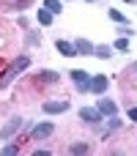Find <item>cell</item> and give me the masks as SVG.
<instances>
[{"label": "cell", "mask_w": 137, "mask_h": 156, "mask_svg": "<svg viewBox=\"0 0 137 156\" xmlns=\"http://www.w3.org/2000/svg\"><path fill=\"white\" fill-rule=\"evenodd\" d=\"M27 66H30V58H27V55H22V58H16V60L11 63V69H8V71H5V74L0 77V88H5V85H8V82H11V80H14V77H16L19 71H25Z\"/></svg>", "instance_id": "obj_1"}, {"label": "cell", "mask_w": 137, "mask_h": 156, "mask_svg": "<svg viewBox=\"0 0 137 156\" xmlns=\"http://www.w3.org/2000/svg\"><path fill=\"white\" fill-rule=\"evenodd\" d=\"M69 77L74 80V85H77V90H80V93L91 90V80H93V77H91L88 71H82V69H74V71H71Z\"/></svg>", "instance_id": "obj_2"}, {"label": "cell", "mask_w": 137, "mask_h": 156, "mask_svg": "<svg viewBox=\"0 0 137 156\" xmlns=\"http://www.w3.org/2000/svg\"><path fill=\"white\" fill-rule=\"evenodd\" d=\"M22 123H25L22 118H11V121H8V123H5V126L0 129V140H8V137H11L14 132H19V129H22Z\"/></svg>", "instance_id": "obj_3"}, {"label": "cell", "mask_w": 137, "mask_h": 156, "mask_svg": "<svg viewBox=\"0 0 137 156\" xmlns=\"http://www.w3.org/2000/svg\"><path fill=\"white\" fill-rule=\"evenodd\" d=\"M107 85H110V80H107L104 74H96V77L91 80V90H93L96 96H102V93L107 90Z\"/></svg>", "instance_id": "obj_4"}, {"label": "cell", "mask_w": 137, "mask_h": 156, "mask_svg": "<svg viewBox=\"0 0 137 156\" xmlns=\"http://www.w3.org/2000/svg\"><path fill=\"white\" fill-rule=\"evenodd\" d=\"M47 115H58V112H66L69 110V101H44V107H41Z\"/></svg>", "instance_id": "obj_5"}, {"label": "cell", "mask_w": 137, "mask_h": 156, "mask_svg": "<svg viewBox=\"0 0 137 156\" xmlns=\"http://www.w3.org/2000/svg\"><path fill=\"white\" fill-rule=\"evenodd\" d=\"M52 132H55V126H52V123L47 121V123H38V126H36V129H33L30 134H33V140H47V137H49Z\"/></svg>", "instance_id": "obj_6"}, {"label": "cell", "mask_w": 137, "mask_h": 156, "mask_svg": "<svg viewBox=\"0 0 137 156\" xmlns=\"http://www.w3.org/2000/svg\"><path fill=\"white\" fill-rule=\"evenodd\" d=\"M80 118H82L85 123H99V121H102V112H99V107H96V110L82 107V110H80Z\"/></svg>", "instance_id": "obj_7"}, {"label": "cell", "mask_w": 137, "mask_h": 156, "mask_svg": "<svg viewBox=\"0 0 137 156\" xmlns=\"http://www.w3.org/2000/svg\"><path fill=\"white\" fill-rule=\"evenodd\" d=\"M55 47H58V52H60V55H66V58H74V55H77V47H74V44H69V41H63V38H58V41H55Z\"/></svg>", "instance_id": "obj_8"}, {"label": "cell", "mask_w": 137, "mask_h": 156, "mask_svg": "<svg viewBox=\"0 0 137 156\" xmlns=\"http://www.w3.org/2000/svg\"><path fill=\"white\" fill-rule=\"evenodd\" d=\"M74 47H77V55H93V52H96V47H93L88 38H77Z\"/></svg>", "instance_id": "obj_9"}, {"label": "cell", "mask_w": 137, "mask_h": 156, "mask_svg": "<svg viewBox=\"0 0 137 156\" xmlns=\"http://www.w3.org/2000/svg\"><path fill=\"white\" fill-rule=\"evenodd\" d=\"M96 107H99V112H102V115H110V118L118 112L115 101H110V99H99V104H96Z\"/></svg>", "instance_id": "obj_10"}, {"label": "cell", "mask_w": 137, "mask_h": 156, "mask_svg": "<svg viewBox=\"0 0 137 156\" xmlns=\"http://www.w3.org/2000/svg\"><path fill=\"white\" fill-rule=\"evenodd\" d=\"M38 80H41V82H47V85H52V82H58V80H60V74L47 69V71H41V74H38Z\"/></svg>", "instance_id": "obj_11"}, {"label": "cell", "mask_w": 137, "mask_h": 156, "mask_svg": "<svg viewBox=\"0 0 137 156\" xmlns=\"http://www.w3.org/2000/svg\"><path fill=\"white\" fill-rule=\"evenodd\" d=\"M69 151H71L74 156H80V154H91V145H88V143H74Z\"/></svg>", "instance_id": "obj_12"}, {"label": "cell", "mask_w": 137, "mask_h": 156, "mask_svg": "<svg viewBox=\"0 0 137 156\" xmlns=\"http://www.w3.org/2000/svg\"><path fill=\"white\" fill-rule=\"evenodd\" d=\"M96 58H102V60H107L110 55H113V47H107V44H102V47H96V52H93Z\"/></svg>", "instance_id": "obj_13"}, {"label": "cell", "mask_w": 137, "mask_h": 156, "mask_svg": "<svg viewBox=\"0 0 137 156\" xmlns=\"http://www.w3.org/2000/svg\"><path fill=\"white\" fill-rule=\"evenodd\" d=\"M44 8H47V11H52V14H60V11H63L60 0H44Z\"/></svg>", "instance_id": "obj_14"}, {"label": "cell", "mask_w": 137, "mask_h": 156, "mask_svg": "<svg viewBox=\"0 0 137 156\" xmlns=\"http://www.w3.org/2000/svg\"><path fill=\"white\" fill-rule=\"evenodd\" d=\"M38 22L47 27V25H52V11H47V8H41L38 11Z\"/></svg>", "instance_id": "obj_15"}, {"label": "cell", "mask_w": 137, "mask_h": 156, "mask_svg": "<svg viewBox=\"0 0 137 156\" xmlns=\"http://www.w3.org/2000/svg\"><path fill=\"white\" fill-rule=\"evenodd\" d=\"M110 19H113V22H118V25H126V16H124L121 11H115V8H110Z\"/></svg>", "instance_id": "obj_16"}, {"label": "cell", "mask_w": 137, "mask_h": 156, "mask_svg": "<svg viewBox=\"0 0 137 156\" xmlns=\"http://www.w3.org/2000/svg\"><path fill=\"white\" fill-rule=\"evenodd\" d=\"M115 49H121V52H129V38H126V36H121V38L115 41Z\"/></svg>", "instance_id": "obj_17"}, {"label": "cell", "mask_w": 137, "mask_h": 156, "mask_svg": "<svg viewBox=\"0 0 137 156\" xmlns=\"http://www.w3.org/2000/svg\"><path fill=\"white\" fill-rule=\"evenodd\" d=\"M14 154H19V145H5L3 148V156H14Z\"/></svg>", "instance_id": "obj_18"}, {"label": "cell", "mask_w": 137, "mask_h": 156, "mask_svg": "<svg viewBox=\"0 0 137 156\" xmlns=\"http://www.w3.org/2000/svg\"><path fill=\"white\" fill-rule=\"evenodd\" d=\"M129 121H135V123H137V107H129Z\"/></svg>", "instance_id": "obj_19"}, {"label": "cell", "mask_w": 137, "mask_h": 156, "mask_svg": "<svg viewBox=\"0 0 137 156\" xmlns=\"http://www.w3.org/2000/svg\"><path fill=\"white\" fill-rule=\"evenodd\" d=\"M85 3H96V0H85Z\"/></svg>", "instance_id": "obj_20"}, {"label": "cell", "mask_w": 137, "mask_h": 156, "mask_svg": "<svg viewBox=\"0 0 137 156\" xmlns=\"http://www.w3.org/2000/svg\"><path fill=\"white\" fill-rule=\"evenodd\" d=\"M126 3H129V0H126Z\"/></svg>", "instance_id": "obj_21"}]
</instances>
